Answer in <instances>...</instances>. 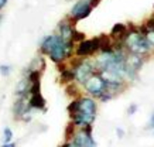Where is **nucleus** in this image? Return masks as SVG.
Masks as SVG:
<instances>
[{
    "mask_svg": "<svg viewBox=\"0 0 154 147\" xmlns=\"http://www.w3.org/2000/svg\"><path fill=\"white\" fill-rule=\"evenodd\" d=\"M40 50H41V54L48 55L57 64H61L64 60L71 57L74 50V43H65L58 34H51L44 37Z\"/></svg>",
    "mask_w": 154,
    "mask_h": 147,
    "instance_id": "1",
    "label": "nucleus"
},
{
    "mask_svg": "<svg viewBox=\"0 0 154 147\" xmlns=\"http://www.w3.org/2000/svg\"><path fill=\"white\" fill-rule=\"evenodd\" d=\"M123 44L131 54H137V55H141V57L147 52H150V50H151L149 41L144 37V34H141L137 30H130L125 37V40H123Z\"/></svg>",
    "mask_w": 154,
    "mask_h": 147,
    "instance_id": "2",
    "label": "nucleus"
},
{
    "mask_svg": "<svg viewBox=\"0 0 154 147\" xmlns=\"http://www.w3.org/2000/svg\"><path fill=\"white\" fill-rule=\"evenodd\" d=\"M72 69H74V74H75V81L84 85L85 81L88 79L89 76L96 74V64H92L88 60H81L79 58L72 65Z\"/></svg>",
    "mask_w": 154,
    "mask_h": 147,
    "instance_id": "3",
    "label": "nucleus"
},
{
    "mask_svg": "<svg viewBox=\"0 0 154 147\" xmlns=\"http://www.w3.org/2000/svg\"><path fill=\"white\" fill-rule=\"evenodd\" d=\"M84 88H85V90L88 92L89 95L99 98V96H100L103 92H105V88H106V82L103 81L102 76L99 75V74H94V75L89 76L88 79L85 81Z\"/></svg>",
    "mask_w": 154,
    "mask_h": 147,
    "instance_id": "4",
    "label": "nucleus"
},
{
    "mask_svg": "<svg viewBox=\"0 0 154 147\" xmlns=\"http://www.w3.org/2000/svg\"><path fill=\"white\" fill-rule=\"evenodd\" d=\"M98 50H99V38L95 37V38H91V40L81 41L78 44L76 50H75V52H76V57L85 58V57H89V55L95 54Z\"/></svg>",
    "mask_w": 154,
    "mask_h": 147,
    "instance_id": "5",
    "label": "nucleus"
},
{
    "mask_svg": "<svg viewBox=\"0 0 154 147\" xmlns=\"http://www.w3.org/2000/svg\"><path fill=\"white\" fill-rule=\"evenodd\" d=\"M92 9L94 7L91 6V0H78L71 10V17L74 19V21H79V20L88 17Z\"/></svg>",
    "mask_w": 154,
    "mask_h": 147,
    "instance_id": "6",
    "label": "nucleus"
},
{
    "mask_svg": "<svg viewBox=\"0 0 154 147\" xmlns=\"http://www.w3.org/2000/svg\"><path fill=\"white\" fill-rule=\"evenodd\" d=\"M91 130H92V127L86 126V127H84V130L75 133L72 143L76 144L78 147H96V143H95L94 137L91 134Z\"/></svg>",
    "mask_w": 154,
    "mask_h": 147,
    "instance_id": "7",
    "label": "nucleus"
},
{
    "mask_svg": "<svg viewBox=\"0 0 154 147\" xmlns=\"http://www.w3.org/2000/svg\"><path fill=\"white\" fill-rule=\"evenodd\" d=\"M74 27L72 24L68 23L66 20H62L58 24V35H60L65 43H72V34H74Z\"/></svg>",
    "mask_w": 154,
    "mask_h": 147,
    "instance_id": "8",
    "label": "nucleus"
},
{
    "mask_svg": "<svg viewBox=\"0 0 154 147\" xmlns=\"http://www.w3.org/2000/svg\"><path fill=\"white\" fill-rule=\"evenodd\" d=\"M96 102L92 98H79V109L81 112L88 115H94L96 116Z\"/></svg>",
    "mask_w": 154,
    "mask_h": 147,
    "instance_id": "9",
    "label": "nucleus"
},
{
    "mask_svg": "<svg viewBox=\"0 0 154 147\" xmlns=\"http://www.w3.org/2000/svg\"><path fill=\"white\" fill-rule=\"evenodd\" d=\"M99 75L102 76V79L106 82V84H125V81H123L125 78L113 71L100 69V71H99Z\"/></svg>",
    "mask_w": 154,
    "mask_h": 147,
    "instance_id": "10",
    "label": "nucleus"
},
{
    "mask_svg": "<svg viewBox=\"0 0 154 147\" xmlns=\"http://www.w3.org/2000/svg\"><path fill=\"white\" fill-rule=\"evenodd\" d=\"M127 33H129V29H127L126 24L117 23L113 26L112 31H110V37L115 38L116 41H122V43H123V40H125V37L127 35Z\"/></svg>",
    "mask_w": 154,
    "mask_h": 147,
    "instance_id": "11",
    "label": "nucleus"
},
{
    "mask_svg": "<svg viewBox=\"0 0 154 147\" xmlns=\"http://www.w3.org/2000/svg\"><path fill=\"white\" fill-rule=\"evenodd\" d=\"M28 109H31L30 106H28V100L27 98H19L17 102L14 103L13 106V112H14V116L17 119H21L23 118V115L27 112Z\"/></svg>",
    "mask_w": 154,
    "mask_h": 147,
    "instance_id": "12",
    "label": "nucleus"
},
{
    "mask_svg": "<svg viewBox=\"0 0 154 147\" xmlns=\"http://www.w3.org/2000/svg\"><path fill=\"white\" fill-rule=\"evenodd\" d=\"M28 106H30L31 109H45V99L42 98L41 92H40V93L30 95V99H28Z\"/></svg>",
    "mask_w": 154,
    "mask_h": 147,
    "instance_id": "13",
    "label": "nucleus"
},
{
    "mask_svg": "<svg viewBox=\"0 0 154 147\" xmlns=\"http://www.w3.org/2000/svg\"><path fill=\"white\" fill-rule=\"evenodd\" d=\"M30 84L31 82L28 81V78H23L16 86V95L19 98H27V95L30 93Z\"/></svg>",
    "mask_w": 154,
    "mask_h": 147,
    "instance_id": "14",
    "label": "nucleus"
},
{
    "mask_svg": "<svg viewBox=\"0 0 154 147\" xmlns=\"http://www.w3.org/2000/svg\"><path fill=\"white\" fill-rule=\"evenodd\" d=\"M75 81V74L72 68H64L61 69V82L64 84H71Z\"/></svg>",
    "mask_w": 154,
    "mask_h": 147,
    "instance_id": "15",
    "label": "nucleus"
},
{
    "mask_svg": "<svg viewBox=\"0 0 154 147\" xmlns=\"http://www.w3.org/2000/svg\"><path fill=\"white\" fill-rule=\"evenodd\" d=\"M41 92V84L40 81H34L30 84V95H34V93H40Z\"/></svg>",
    "mask_w": 154,
    "mask_h": 147,
    "instance_id": "16",
    "label": "nucleus"
},
{
    "mask_svg": "<svg viewBox=\"0 0 154 147\" xmlns=\"http://www.w3.org/2000/svg\"><path fill=\"white\" fill-rule=\"evenodd\" d=\"M144 37H146V40L149 41L150 47H154V29H147L146 30Z\"/></svg>",
    "mask_w": 154,
    "mask_h": 147,
    "instance_id": "17",
    "label": "nucleus"
},
{
    "mask_svg": "<svg viewBox=\"0 0 154 147\" xmlns=\"http://www.w3.org/2000/svg\"><path fill=\"white\" fill-rule=\"evenodd\" d=\"M78 109H79V99L72 100V102L68 105V112H69V115H74L75 112H78Z\"/></svg>",
    "mask_w": 154,
    "mask_h": 147,
    "instance_id": "18",
    "label": "nucleus"
},
{
    "mask_svg": "<svg viewBox=\"0 0 154 147\" xmlns=\"http://www.w3.org/2000/svg\"><path fill=\"white\" fill-rule=\"evenodd\" d=\"M84 40H85V34L79 33V31H76V30H74V34H72V43L79 44L81 41H84Z\"/></svg>",
    "mask_w": 154,
    "mask_h": 147,
    "instance_id": "19",
    "label": "nucleus"
},
{
    "mask_svg": "<svg viewBox=\"0 0 154 147\" xmlns=\"http://www.w3.org/2000/svg\"><path fill=\"white\" fill-rule=\"evenodd\" d=\"M74 136H75V124L71 123L65 130V137L69 140V139H74Z\"/></svg>",
    "mask_w": 154,
    "mask_h": 147,
    "instance_id": "20",
    "label": "nucleus"
},
{
    "mask_svg": "<svg viewBox=\"0 0 154 147\" xmlns=\"http://www.w3.org/2000/svg\"><path fill=\"white\" fill-rule=\"evenodd\" d=\"M3 139H5V143L11 142V139H13V132H11V129H9V127L5 129V132H3Z\"/></svg>",
    "mask_w": 154,
    "mask_h": 147,
    "instance_id": "21",
    "label": "nucleus"
},
{
    "mask_svg": "<svg viewBox=\"0 0 154 147\" xmlns=\"http://www.w3.org/2000/svg\"><path fill=\"white\" fill-rule=\"evenodd\" d=\"M11 72V68L9 65H0V74L3 76H7Z\"/></svg>",
    "mask_w": 154,
    "mask_h": 147,
    "instance_id": "22",
    "label": "nucleus"
},
{
    "mask_svg": "<svg viewBox=\"0 0 154 147\" xmlns=\"http://www.w3.org/2000/svg\"><path fill=\"white\" fill-rule=\"evenodd\" d=\"M66 93H68V95H76V86L74 85V84H72V82H71L69 85L66 86Z\"/></svg>",
    "mask_w": 154,
    "mask_h": 147,
    "instance_id": "23",
    "label": "nucleus"
},
{
    "mask_svg": "<svg viewBox=\"0 0 154 147\" xmlns=\"http://www.w3.org/2000/svg\"><path fill=\"white\" fill-rule=\"evenodd\" d=\"M147 129H153V130H154V112H153V115L150 116V120H149V126H147Z\"/></svg>",
    "mask_w": 154,
    "mask_h": 147,
    "instance_id": "24",
    "label": "nucleus"
},
{
    "mask_svg": "<svg viewBox=\"0 0 154 147\" xmlns=\"http://www.w3.org/2000/svg\"><path fill=\"white\" fill-rule=\"evenodd\" d=\"M136 110H137V105H131L130 108L127 109V113H129V115H133Z\"/></svg>",
    "mask_w": 154,
    "mask_h": 147,
    "instance_id": "25",
    "label": "nucleus"
},
{
    "mask_svg": "<svg viewBox=\"0 0 154 147\" xmlns=\"http://www.w3.org/2000/svg\"><path fill=\"white\" fill-rule=\"evenodd\" d=\"M7 2H9V0H0V10L3 9L6 5H7Z\"/></svg>",
    "mask_w": 154,
    "mask_h": 147,
    "instance_id": "26",
    "label": "nucleus"
},
{
    "mask_svg": "<svg viewBox=\"0 0 154 147\" xmlns=\"http://www.w3.org/2000/svg\"><path fill=\"white\" fill-rule=\"evenodd\" d=\"M2 147H16V144L14 143H5Z\"/></svg>",
    "mask_w": 154,
    "mask_h": 147,
    "instance_id": "27",
    "label": "nucleus"
},
{
    "mask_svg": "<svg viewBox=\"0 0 154 147\" xmlns=\"http://www.w3.org/2000/svg\"><path fill=\"white\" fill-rule=\"evenodd\" d=\"M117 134H119V137H123V130H122V129H117Z\"/></svg>",
    "mask_w": 154,
    "mask_h": 147,
    "instance_id": "28",
    "label": "nucleus"
},
{
    "mask_svg": "<svg viewBox=\"0 0 154 147\" xmlns=\"http://www.w3.org/2000/svg\"><path fill=\"white\" fill-rule=\"evenodd\" d=\"M62 147H69V143H65V144H64Z\"/></svg>",
    "mask_w": 154,
    "mask_h": 147,
    "instance_id": "29",
    "label": "nucleus"
},
{
    "mask_svg": "<svg viewBox=\"0 0 154 147\" xmlns=\"http://www.w3.org/2000/svg\"><path fill=\"white\" fill-rule=\"evenodd\" d=\"M0 21H2V16H0Z\"/></svg>",
    "mask_w": 154,
    "mask_h": 147,
    "instance_id": "30",
    "label": "nucleus"
}]
</instances>
